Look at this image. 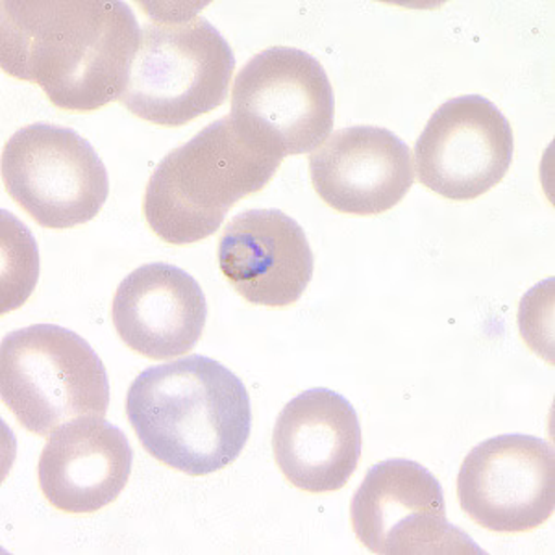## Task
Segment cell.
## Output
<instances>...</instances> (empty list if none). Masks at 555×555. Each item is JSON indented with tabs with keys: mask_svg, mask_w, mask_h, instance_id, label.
Listing matches in <instances>:
<instances>
[{
	"mask_svg": "<svg viewBox=\"0 0 555 555\" xmlns=\"http://www.w3.org/2000/svg\"><path fill=\"white\" fill-rule=\"evenodd\" d=\"M310 171L330 208L361 217L395 208L415 182L410 146L378 127L337 130L311 154Z\"/></svg>",
	"mask_w": 555,
	"mask_h": 555,
	"instance_id": "cell-12",
	"label": "cell"
},
{
	"mask_svg": "<svg viewBox=\"0 0 555 555\" xmlns=\"http://www.w3.org/2000/svg\"><path fill=\"white\" fill-rule=\"evenodd\" d=\"M361 442L353 405L324 387L293 398L272 431L278 467L293 486L308 492L347 486L360 463Z\"/></svg>",
	"mask_w": 555,
	"mask_h": 555,
	"instance_id": "cell-13",
	"label": "cell"
},
{
	"mask_svg": "<svg viewBox=\"0 0 555 555\" xmlns=\"http://www.w3.org/2000/svg\"><path fill=\"white\" fill-rule=\"evenodd\" d=\"M282 152L228 115L159 162L145 191V219L165 243L214 235L232 206L271 182Z\"/></svg>",
	"mask_w": 555,
	"mask_h": 555,
	"instance_id": "cell-3",
	"label": "cell"
},
{
	"mask_svg": "<svg viewBox=\"0 0 555 555\" xmlns=\"http://www.w3.org/2000/svg\"><path fill=\"white\" fill-rule=\"evenodd\" d=\"M457 496L461 509L486 530H535L554 515V447L524 434L480 442L461 465Z\"/></svg>",
	"mask_w": 555,
	"mask_h": 555,
	"instance_id": "cell-9",
	"label": "cell"
},
{
	"mask_svg": "<svg viewBox=\"0 0 555 555\" xmlns=\"http://www.w3.org/2000/svg\"><path fill=\"white\" fill-rule=\"evenodd\" d=\"M139 38L122 0H4L0 65L54 106L95 112L125 95Z\"/></svg>",
	"mask_w": 555,
	"mask_h": 555,
	"instance_id": "cell-1",
	"label": "cell"
},
{
	"mask_svg": "<svg viewBox=\"0 0 555 555\" xmlns=\"http://www.w3.org/2000/svg\"><path fill=\"white\" fill-rule=\"evenodd\" d=\"M127 415L154 460L190 476L234 463L253 426L245 384L198 353L139 374L128 389Z\"/></svg>",
	"mask_w": 555,
	"mask_h": 555,
	"instance_id": "cell-2",
	"label": "cell"
},
{
	"mask_svg": "<svg viewBox=\"0 0 555 555\" xmlns=\"http://www.w3.org/2000/svg\"><path fill=\"white\" fill-rule=\"evenodd\" d=\"M2 182L34 221L52 230L93 221L109 195L106 167L88 139L47 122L10 138L2 151Z\"/></svg>",
	"mask_w": 555,
	"mask_h": 555,
	"instance_id": "cell-6",
	"label": "cell"
},
{
	"mask_svg": "<svg viewBox=\"0 0 555 555\" xmlns=\"http://www.w3.org/2000/svg\"><path fill=\"white\" fill-rule=\"evenodd\" d=\"M0 395L23 428L44 437L78 416L106 415L109 379L83 337L34 324L2 339Z\"/></svg>",
	"mask_w": 555,
	"mask_h": 555,
	"instance_id": "cell-4",
	"label": "cell"
},
{
	"mask_svg": "<svg viewBox=\"0 0 555 555\" xmlns=\"http://www.w3.org/2000/svg\"><path fill=\"white\" fill-rule=\"evenodd\" d=\"M232 117L284 158L308 154L334 128V88L317 57L293 47H271L235 76Z\"/></svg>",
	"mask_w": 555,
	"mask_h": 555,
	"instance_id": "cell-7",
	"label": "cell"
},
{
	"mask_svg": "<svg viewBox=\"0 0 555 555\" xmlns=\"http://www.w3.org/2000/svg\"><path fill=\"white\" fill-rule=\"evenodd\" d=\"M515 152L512 125L486 96L463 95L431 115L415 143L416 177L450 201H473L499 185Z\"/></svg>",
	"mask_w": 555,
	"mask_h": 555,
	"instance_id": "cell-10",
	"label": "cell"
},
{
	"mask_svg": "<svg viewBox=\"0 0 555 555\" xmlns=\"http://www.w3.org/2000/svg\"><path fill=\"white\" fill-rule=\"evenodd\" d=\"M112 315L133 352L171 360L191 352L203 337L208 304L190 272L172 263H146L120 282Z\"/></svg>",
	"mask_w": 555,
	"mask_h": 555,
	"instance_id": "cell-15",
	"label": "cell"
},
{
	"mask_svg": "<svg viewBox=\"0 0 555 555\" xmlns=\"http://www.w3.org/2000/svg\"><path fill=\"white\" fill-rule=\"evenodd\" d=\"M132 463L122 429L104 416H78L49 436L39 457V486L60 512L89 515L119 499Z\"/></svg>",
	"mask_w": 555,
	"mask_h": 555,
	"instance_id": "cell-14",
	"label": "cell"
},
{
	"mask_svg": "<svg viewBox=\"0 0 555 555\" xmlns=\"http://www.w3.org/2000/svg\"><path fill=\"white\" fill-rule=\"evenodd\" d=\"M219 267L241 297L287 308L308 289L315 259L302 227L280 209H248L228 222Z\"/></svg>",
	"mask_w": 555,
	"mask_h": 555,
	"instance_id": "cell-11",
	"label": "cell"
},
{
	"mask_svg": "<svg viewBox=\"0 0 555 555\" xmlns=\"http://www.w3.org/2000/svg\"><path fill=\"white\" fill-rule=\"evenodd\" d=\"M235 57L204 17L159 21L141 30L120 104L159 127H182L228 99Z\"/></svg>",
	"mask_w": 555,
	"mask_h": 555,
	"instance_id": "cell-5",
	"label": "cell"
},
{
	"mask_svg": "<svg viewBox=\"0 0 555 555\" xmlns=\"http://www.w3.org/2000/svg\"><path fill=\"white\" fill-rule=\"evenodd\" d=\"M352 526L374 554H483L449 522L441 483L415 461H382L366 473L353 494Z\"/></svg>",
	"mask_w": 555,
	"mask_h": 555,
	"instance_id": "cell-8",
	"label": "cell"
}]
</instances>
